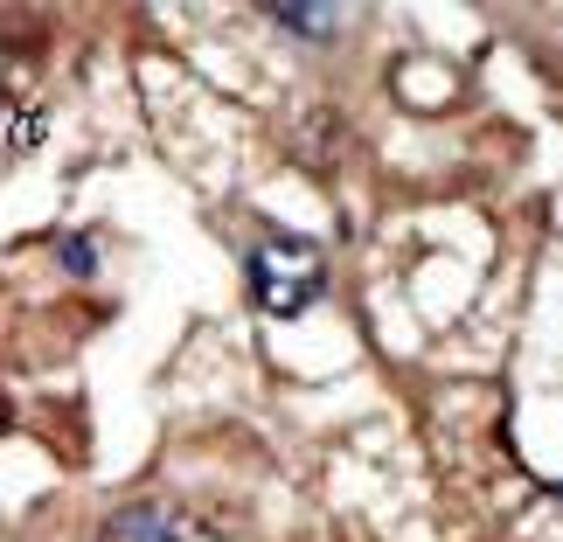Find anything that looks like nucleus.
<instances>
[{
    "label": "nucleus",
    "mask_w": 563,
    "mask_h": 542,
    "mask_svg": "<svg viewBox=\"0 0 563 542\" xmlns=\"http://www.w3.org/2000/svg\"><path fill=\"white\" fill-rule=\"evenodd\" d=\"M0 431H8V403H0Z\"/></svg>",
    "instance_id": "obj_5"
},
{
    "label": "nucleus",
    "mask_w": 563,
    "mask_h": 542,
    "mask_svg": "<svg viewBox=\"0 0 563 542\" xmlns=\"http://www.w3.org/2000/svg\"><path fill=\"white\" fill-rule=\"evenodd\" d=\"M56 257H63V265H70L77 278H84V272H91V257H98V251H91V236H56Z\"/></svg>",
    "instance_id": "obj_4"
},
{
    "label": "nucleus",
    "mask_w": 563,
    "mask_h": 542,
    "mask_svg": "<svg viewBox=\"0 0 563 542\" xmlns=\"http://www.w3.org/2000/svg\"><path fill=\"white\" fill-rule=\"evenodd\" d=\"M244 286L272 320H292L328 292V251L307 244V236H265L244 257Z\"/></svg>",
    "instance_id": "obj_1"
},
{
    "label": "nucleus",
    "mask_w": 563,
    "mask_h": 542,
    "mask_svg": "<svg viewBox=\"0 0 563 542\" xmlns=\"http://www.w3.org/2000/svg\"><path fill=\"white\" fill-rule=\"evenodd\" d=\"M272 21L286 35H307V42H334L341 35V8H307V0H278Z\"/></svg>",
    "instance_id": "obj_3"
},
{
    "label": "nucleus",
    "mask_w": 563,
    "mask_h": 542,
    "mask_svg": "<svg viewBox=\"0 0 563 542\" xmlns=\"http://www.w3.org/2000/svg\"><path fill=\"white\" fill-rule=\"evenodd\" d=\"M98 542H223L202 515H188V508H161V501H133V508H119V515H104V529Z\"/></svg>",
    "instance_id": "obj_2"
}]
</instances>
